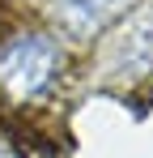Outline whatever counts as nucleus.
<instances>
[{"label":"nucleus","instance_id":"3","mask_svg":"<svg viewBox=\"0 0 153 158\" xmlns=\"http://www.w3.org/2000/svg\"><path fill=\"white\" fill-rule=\"evenodd\" d=\"M119 52H124V60H128V64H140V60H149V56H153V26L145 22V26H136L132 34H124V47H119Z\"/></svg>","mask_w":153,"mask_h":158},{"label":"nucleus","instance_id":"1","mask_svg":"<svg viewBox=\"0 0 153 158\" xmlns=\"http://www.w3.org/2000/svg\"><path fill=\"white\" fill-rule=\"evenodd\" d=\"M64 56L47 34H17L0 47V90L13 103H34L60 77Z\"/></svg>","mask_w":153,"mask_h":158},{"label":"nucleus","instance_id":"2","mask_svg":"<svg viewBox=\"0 0 153 158\" xmlns=\"http://www.w3.org/2000/svg\"><path fill=\"white\" fill-rule=\"evenodd\" d=\"M128 9H132V0H55V22L68 39L89 43L111 22H119Z\"/></svg>","mask_w":153,"mask_h":158}]
</instances>
